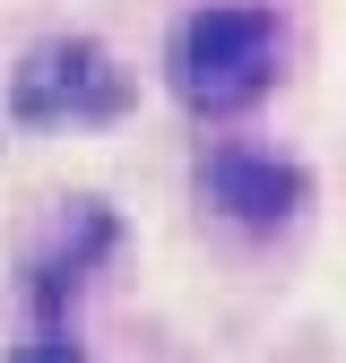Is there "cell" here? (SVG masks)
<instances>
[{
    "label": "cell",
    "mask_w": 346,
    "mask_h": 363,
    "mask_svg": "<svg viewBox=\"0 0 346 363\" xmlns=\"http://www.w3.org/2000/svg\"><path fill=\"white\" fill-rule=\"evenodd\" d=\"M277 69V26L260 9H199L173 43V78H182V96L208 104V113H234L251 104L260 86Z\"/></svg>",
    "instance_id": "cell-1"
},
{
    "label": "cell",
    "mask_w": 346,
    "mask_h": 363,
    "mask_svg": "<svg viewBox=\"0 0 346 363\" xmlns=\"http://www.w3.org/2000/svg\"><path fill=\"white\" fill-rule=\"evenodd\" d=\"M18 104L26 113H113L121 104V78L104 69L96 43H52V52L18 78Z\"/></svg>",
    "instance_id": "cell-2"
},
{
    "label": "cell",
    "mask_w": 346,
    "mask_h": 363,
    "mask_svg": "<svg viewBox=\"0 0 346 363\" xmlns=\"http://www.w3.org/2000/svg\"><path fill=\"white\" fill-rule=\"evenodd\" d=\"M208 199L225 216H242V225H277L303 199V173L277 164V156H260V147H216L208 156Z\"/></svg>",
    "instance_id": "cell-3"
},
{
    "label": "cell",
    "mask_w": 346,
    "mask_h": 363,
    "mask_svg": "<svg viewBox=\"0 0 346 363\" xmlns=\"http://www.w3.org/2000/svg\"><path fill=\"white\" fill-rule=\"evenodd\" d=\"M18 363H78V346L69 337H35V346H18Z\"/></svg>",
    "instance_id": "cell-4"
}]
</instances>
